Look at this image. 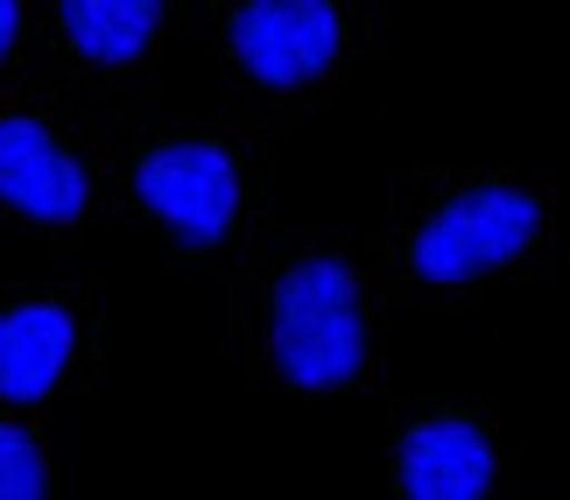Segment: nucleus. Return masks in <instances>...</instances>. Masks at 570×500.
Listing matches in <instances>:
<instances>
[{
    "label": "nucleus",
    "mask_w": 570,
    "mask_h": 500,
    "mask_svg": "<svg viewBox=\"0 0 570 500\" xmlns=\"http://www.w3.org/2000/svg\"><path fill=\"white\" fill-rule=\"evenodd\" d=\"M135 190H141V205L156 212L169 233H184L190 247L226 241V226L239 212V177H233V156L218 141L148 148L141 169H135Z\"/></svg>",
    "instance_id": "3"
},
{
    "label": "nucleus",
    "mask_w": 570,
    "mask_h": 500,
    "mask_svg": "<svg viewBox=\"0 0 570 500\" xmlns=\"http://www.w3.org/2000/svg\"><path fill=\"white\" fill-rule=\"evenodd\" d=\"M409 500H493V444L465 416H430L402 438Z\"/></svg>",
    "instance_id": "5"
},
{
    "label": "nucleus",
    "mask_w": 570,
    "mask_h": 500,
    "mask_svg": "<svg viewBox=\"0 0 570 500\" xmlns=\"http://www.w3.org/2000/svg\"><path fill=\"white\" fill-rule=\"evenodd\" d=\"M0 198L29 219H78L85 212V169L42 135L36 120H0Z\"/></svg>",
    "instance_id": "6"
},
{
    "label": "nucleus",
    "mask_w": 570,
    "mask_h": 500,
    "mask_svg": "<svg viewBox=\"0 0 570 500\" xmlns=\"http://www.w3.org/2000/svg\"><path fill=\"white\" fill-rule=\"evenodd\" d=\"M71 360V317L57 303L0 311V402H42Z\"/></svg>",
    "instance_id": "7"
},
{
    "label": "nucleus",
    "mask_w": 570,
    "mask_h": 500,
    "mask_svg": "<svg viewBox=\"0 0 570 500\" xmlns=\"http://www.w3.org/2000/svg\"><path fill=\"white\" fill-rule=\"evenodd\" d=\"M163 21V0H63V36L92 63H135Z\"/></svg>",
    "instance_id": "8"
},
{
    "label": "nucleus",
    "mask_w": 570,
    "mask_h": 500,
    "mask_svg": "<svg viewBox=\"0 0 570 500\" xmlns=\"http://www.w3.org/2000/svg\"><path fill=\"white\" fill-rule=\"evenodd\" d=\"M233 57L261 85H311L338 57L332 0H247L233 14Z\"/></svg>",
    "instance_id": "4"
},
{
    "label": "nucleus",
    "mask_w": 570,
    "mask_h": 500,
    "mask_svg": "<svg viewBox=\"0 0 570 500\" xmlns=\"http://www.w3.org/2000/svg\"><path fill=\"white\" fill-rule=\"evenodd\" d=\"M542 226V205L514 184H479V190H458V198L436 212V219L415 233V275L423 282H472L487 268H508L514 254H529Z\"/></svg>",
    "instance_id": "2"
},
{
    "label": "nucleus",
    "mask_w": 570,
    "mask_h": 500,
    "mask_svg": "<svg viewBox=\"0 0 570 500\" xmlns=\"http://www.w3.org/2000/svg\"><path fill=\"white\" fill-rule=\"evenodd\" d=\"M0 500H42V459L14 423H0Z\"/></svg>",
    "instance_id": "9"
},
{
    "label": "nucleus",
    "mask_w": 570,
    "mask_h": 500,
    "mask_svg": "<svg viewBox=\"0 0 570 500\" xmlns=\"http://www.w3.org/2000/svg\"><path fill=\"white\" fill-rule=\"evenodd\" d=\"M275 366L296 388H345L366 360L360 290L345 261H303L275 290Z\"/></svg>",
    "instance_id": "1"
},
{
    "label": "nucleus",
    "mask_w": 570,
    "mask_h": 500,
    "mask_svg": "<svg viewBox=\"0 0 570 500\" xmlns=\"http://www.w3.org/2000/svg\"><path fill=\"white\" fill-rule=\"evenodd\" d=\"M8 42H14V0H0V57H8Z\"/></svg>",
    "instance_id": "10"
}]
</instances>
